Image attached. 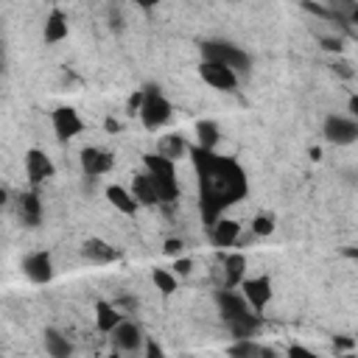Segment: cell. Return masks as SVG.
Instances as JSON below:
<instances>
[{
	"instance_id": "10",
	"label": "cell",
	"mask_w": 358,
	"mask_h": 358,
	"mask_svg": "<svg viewBox=\"0 0 358 358\" xmlns=\"http://www.w3.org/2000/svg\"><path fill=\"white\" fill-rule=\"evenodd\" d=\"M23 272H26V277H29L31 283H37V286L51 283V277H54V263H51V255H48L45 249L31 252V255L23 260Z\"/></svg>"
},
{
	"instance_id": "30",
	"label": "cell",
	"mask_w": 358,
	"mask_h": 358,
	"mask_svg": "<svg viewBox=\"0 0 358 358\" xmlns=\"http://www.w3.org/2000/svg\"><path fill=\"white\" fill-rule=\"evenodd\" d=\"M191 269H194L191 258H176V263H173V272H176L179 277H188V274H191Z\"/></svg>"
},
{
	"instance_id": "34",
	"label": "cell",
	"mask_w": 358,
	"mask_h": 358,
	"mask_svg": "<svg viewBox=\"0 0 358 358\" xmlns=\"http://www.w3.org/2000/svg\"><path fill=\"white\" fill-rule=\"evenodd\" d=\"M322 48L330 51V54H338L341 51V40L338 37H322Z\"/></svg>"
},
{
	"instance_id": "31",
	"label": "cell",
	"mask_w": 358,
	"mask_h": 358,
	"mask_svg": "<svg viewBox=\"0 0 358 358\" xmlns=\"http://www.w3.org/2000/svg\"><path fill=\"white\" fill-rule=\"evenodd\" d=\"M146 358H165L162 347H159L154 338H146Z\"/></svg>"
},
{
	"instance_id": "28",
	"label": "cell",
	"mask_w": 358,
	"mask_h": 358,
	"mask_svg": "<svg viewBox=\"0 0 358 358\" xmlns=\"http://www.w3.org/2000/svg\"><path fill=\"white\" fill-rule=\"evenodd\" d=\"M182 249H185V244L179 241V238H168L165 247H162V252L171 255V258H182Z\"/></svg>"
},
{
	"instance_id": "22",
	"label": "cell",
	"mask_w": 358,
	"mask_h": 358,
	"mask_svg": "<svg viewBox=\"0 0 358 358\" xmlns=\"http://www.w3.org/2000/svg\"><path fill=\"white\" fill-rule=\"evenodd\" d=\"M107 199H109V202H112V208H115V210H120L123 216H134V213H137V208H140V205H137V199H134L126 188H120V185H109V188H107Z\"/></svg>"
},
{
	"instance_id": "40",
	"label": "cell",
	"mask_w": 358,
	"mask_h": 358,
	"mask_svg": "<svg viewBox=\"0 0 358 358\" xmlns=\"http://www.w3.org/2000/svg\"><path fill=\"white\" fill-rule=\"evenodd\" d=\"M347 23H355V26H358V6H352V12H350V17H347Z\"/></svg>"
},
{
	"instance_id": "23",
	"label": "cell",
	"mask_w": 358,
	"mask_h": 358,
	"mask_svg": "<svg viewBox=\"0 0 358 358\" xmlns=\"http://www.w3.org/2000/svg\"><path fill=\"white\" fill-rule=\"evenodd\" d=\"M120 322H123V316L118 313L115 305H109V302H98V305H95V327H98L101 333H112Z\"/></svg>"
},
{
	"instance_id": "26",
	"label": "cell",
	"mask_w": 358,
	"mask_h": 358,
	"mask_svg": "<svg viewBox=\"0 0 358 358\" xmlns=\"http://www.w3.org/2000/svg\"><path fill=\"white\" fill-rule=\"evenodd\" d=\"M151 280H154V286H157V291H159L162 297H171V294L176 291V277H173L171 272H165V269H154Z\"/></svg>"
},
{
	"instance_id": "24",
	"label": "cell",
	"mask_w": 358,
	"mask_h": 358,
	"mask_svg": "<svg viewBox=\"0 0 358 358\" xmlns=\"http://www.w3.org/2000/svg\"><path fill=\"white\" fill-rule=\"evenodd\" d=\"M45 350H48L51 358H70L73 355V344L68 341V336H62L54 327L45 330Z\"/></svg>"
},
{
	"instance_id": "21",
	"label": "cell",
	"mask_w": 358,
	"mask_h": 358,
	"mask_svg": "<svg viewBox=\"0 0 358 358\" xmlns=\"http://www.w3.org/2000/svg\"><path fill=\"white\" fill-rule=\"evenodd\" d=\"M238 238H241V224L233 221V219H221V221L210 230V241H213L216 247H233Z\"/></svg>"
},
{
	"instance_id": "19",
	"label": "cell",
	"mask_w": 358,
	"mask_h": 358,
	"mask_svg": "<svg viewBox=\"0 0 358 358\" xmlns=\"http://www.w3.org/2000/svg\"><path fill=\"white\" fill-rule=\"evenodd\" d=\"M188 151H191V146H188V140L182 134H165L157 143V154L165 157V159H171V162H176L179 157H185Z\"/></svg>"
},
{
	"instance_id": "6",
	"label": "cell",
	"mask_w": 358,
	"mask_h": 358,
	"mask_svg": "<svg viewBox=\"0 0 358 358\" xmlns=\"http://www.w3.org/2000/svg\"><path fill=\"white\" fill-rule=\"evenodd\" d=\"M325 140L333 146H350L358 140V123L341 115H327L325 118Z\"/></svg>"
},
{
	"instance_id": "33",
	"label": "cell",
	"mask_w": 358,
	"mask_h": 358,
	"mask_svg": "<svg viewBox=\"0 0 358 358\" xmlns=\"http://www.w3.org/2000/svg\"><path fill=\"white\" fill-rule=\"evenodd\" d=\"M302 9L311 12V15H319V17H333V12L325 9V6H319V3H302Z\"/></svg>"
},
{
	"instance_id": "8",
	"label": "cell",
	"mask_w": 358,
	"mask_h": 358,
	"mask_svg": "<svg viewBox=\"0 0 358 358\" xmlns=\"http://www.w3.org/2000/svg\"><path fill=\"white\" fill-rule=\"evenodd\" d=\"M26 173H29V182L37 188V185H42L45 179H51L56 173V168H54V162H51V157L45 151L31 148L26 154Z\"/></svg>"
},
{
	"instance_id": "39",
	"label": "cell",
	"mask_w": 358,
	"mask_h": 358,
	"mask_svg": "<svg viewBox=\"0 0 358 358\" xmlns=\"http://www.w3.org/2000/svg\"><path fill=\"white\" fill-rule=\"evenodd\" d=\"M350 112H352V120L358 123V95H352V98H350Z\"/></svg>"
},
{
	"instance_id": "5",
	"label": "cell",
	"mask_w": 358,
	"mask_h": 358,
	"mask_svg": "<svg viewBox=\"0 0 358 358\" xmlns=\"http://www.w3.org/2000/svg\"><path fill=\"white\" fill-rule=\"evenodd\" d=\"M216 305H219V313H221V319H224L227 325L255 316V311H252V305L247 302V297H244V294H235L233 288L216 291Z\"/></svg>"
},
{
	"instance_id": "17",
	"label": "cell",
	"mask_w": 358,
	"mask_h": 358,
	"mask_svg": "<svg viewBox=\"0 0 358 358\" xmlns=\"http://www.w3.org/2000/svg\"><path fill=\"white\" fill-rule=\"evenodd\" d=\"M247 280V258L241 252H233L224 258V288H235Z\"/></svg>"
},
{
	"instance_id": "29",
	"label": "cell",
	"mask_w": 358,
	"mask_h": 358,
	"mask_svg": "<svg viewBox=\"0 0 358 358\" xmlns=\"http://www.w3.org/2000/svg\"><path fill=\"white\" fill-rule=\"evenodd\" d=\"M143 98H146V93L143 90H134V95L129 98V104H126V112L129 115H140V109H143Z\"/></svg>"
},
{
	"instance_id": "20",
	"label": "cell",
	"mask_w": 358,
	"mask_h": 358,
	"mask_svg": "<svg viewBox=\"0 0 358 358\" xmlns=\"http://www.w3.org/2000/svg\"><path fill=\"white\" fill-rule=\"evenodd\" d=\"M227 352H230V358H277V352H274L272 347H263V344H258L255 338L235 341Z\"/></svg>"
},
{
	"instance_id": "2",
	"label": "cell",
	"mask_w": 358,
	"mask_h": 358,
	"mask_svg": "<svg viewBox=\"0 0 358 358\" xmlns=\"http://www.w3.org/2000/svg\"><path fill=\"white\" fill-rule=\"evenodd\" d=\"M146 173L151 176V182L157 188L159 202H176L179 199V182H176V165L159 154H146Z\"/></svg>"
},
{
	"instance_id": "13",
	"label": "cell",
	"mask_w": 358,
	"mask_h": 358,
	"mask_svg": "<svg viewBox=\"0 0 358 358\" xmlns=\"http://www.w3.org/2000/svg\"><path fill=\"white\" fill-rule=\"evenodd\" d=\"M112 344H115V350H120V352H137L140 350V344H143V333H140V327L134 325V322H120L115 330H112Z\"/></svg>"
},
{
	"instance_id": "16",
	"label": "cell",
	"mask_w": 358,
	"mask_h": 358,
	"mask_svg": "<svg viewBox=\"0 0 358 358\" xmlns=\"http://www.w3.org/2000/svg\"><path fill=\"white\" fill-rule=\"evenodd\" d=\"M81 255H84L90 263H112V260L120 258L118 249H112V247H109L107 241H101V238H87L84 247H81Z\"/></svg>"
},
{
	"instance_id": "41",
	"label": "cell",
	"mask_w": 358,
	"mask_h": 358,
	"mask_svg": "<svg viewBox=\"0 0 358 358\" xmlns=\"http://www.w3.org/2000/svg\"><path fill=\"white\" fill-rule=\"evenodd\" d=\"M350 255H352V258H355V260H358V249H352V252H350Z\"/></svg>"
},
{
	"instance_id": "3",
	"label": "cell",
	"mask_w": 358,
	"mask_h": 358,
	"mask_svg": "<svg viewBox=\"0 0 358 358\" xmlns=\"http://www.w3.org/2000/svg\"><path fill=\"white\" fill-rule=\"evenodd\" d=\"M202 54H205V62H219V65H224V68H230V70H235V73H238V70L247 73L249 65H252V59H249L247 51H241V48L233 45V42H221V40L202 42Z\"/></svg>"
},
{
	"instance_id": "15",
	"label": "cell",
	"mask_w": 358,
	"mask_h": 358,
	"mask_svg": "<svg viewBox=\"0 0 358 358\" xmlns=\"http://www.w3.org/2000/svg\"><path fill=\"white\" fill-rule=\"evenodd\" d=\"M132 196L137 199L140 208H154V205H159L157 188H154V182H151L148 173H134V179H132Z\"/></svg>"
},
{
	"instance_id": "32",
	"label": "cell",
	"mask_w": 358,
	"mask_h": 358,
	"mask_svg": "<svg viewBox=\"0 0 358 358\" xmlns=\"http://www.w3.org/2000/svg\"><path fill=\"white\" fill-rule=\"evenodd\" d=\"M288 358H319V355L305 350V347H299V344H294V347H288Z\"/></svg>"
},
{
	"instance_id": "42",
	"label": "cell",
	"mask_w": 358,
	"mask_h": 358,
	"mask_svg": "<svg viewBox=\"0 0 358 358\" xmlns=\"http://www.w3.org/2000/svg\"><path fill=\"white\" fill-rule=\"evenodd\" d=\"M112 358H118V355H112Z\"/></svg>"
},
{
	"instance_id": "7",
	"label": "cell",
	"mask_w": 358,
	"mask_h": 358,
	"mask_svg": "<svg viewBox=\"0 0 358 358\" xmlns=\"http://www.w3.org/2000/svg\"><path fill=\"white\" fill-rule=\"evenodd\" d=\"M241 291H244L247 302L252 305V311H255V313H263V308H266L269 299H272V280H269L266 274H260V277H247V280L241 283Z\"/></svg>"
},
{
	"instance_id": "35",
	"label": "cell",
	"mask_w": 358,
	"mask_h": 358,
	"mask_svg": "<svg viewBox=\"0 0 358 358\" xmlns=\"http://www.w3.org/2000/svg\"><path fill=\"white\" fill-rule=\"evenodd\" d=\"M333 73H338L341 79H352V70H350V65H347V62H341V59H338V62H333Z\"/></svg>"
},
{
	"instance_id": "36",
	"label": "cell",
	"mask_w": 358,
	"mask_h": 358,
	"mask_svg": "<svg viewBox=\"0 0 358 358\" xmlns=\"http://www.w3.org/2000/svg\"><path fill=\"white\" fill-rule=\"evenodd\" d=\"M109 26H112L115 31H120V29H123V20H120V15H118V12H109Z\"/></svg>"
},
{
	"instance_id": "9",
	"label": "cell",
	"mask_w": 358,
	"mask_h": 358,
	"mask_svg": "<svg viewBox=\"0 0 358 358\" xmlns=\"http://www.w3.org/2000/svg\"><path fill=\"white\" fill-rule=\"evenodd\" d=\"M199 73H202V79H205L210 87H216V90L233 93V90L238 87L235 70H230V68H224V65H219V62H202Z\"/></svg>"
},
{
	"instance_id": "25",
	"label": "cell",
	"mask_w": 358,
	"mask_h": 358,
	"mask_svg": "<svg viewBox=\"0 0 358 358\" xmlns=\"http://www.w3.org/2000/svg\"><path fill=\"white\" fill-rule=\"evenodd\" d=\"M196 137H199V143H196V146H202V148L213 151V148H216V143H219V126H216L213 120H199V123H196Z\"/></svg>"
},
{
	"instance_id": "11",
	"label": "cell",
	"mask_w": 358,
	"mask_h": 358,
	"mask_svg": "<svg viewBox=\"0 0 358 358\" xmlns=\"http://www.w3.org/2000/svg\"><path fill=\"white\" fill-rule=\"evenodd\" d=\"M51 120H54V132L59 140H70V137L81 134V129H84V120L79 118V112L73 107H59Z\"/></svg>"
},
{
	"instance_id": "37",
	"label": "cell",
	"mask_w": 358,
	"mask_h": 358,
	"mask_svg": "<svg viewBox=\"0 0 358 358\" xmlns=\"http://www.w3.org/2000/svg\"><path fill=\"white\" fill-rule=\"evenodd\" d=\"M104 129L112 134V132H120V123H118L115 118H107V120H104Z\"/></svg>"
},
{
	"instance_id": "14",
	"label": "cell",
	"mask_w": 358,
	"mask_h": 358,
	"mask_svg": "<svg viewBox=\"0 0 358 358\" xmlns=\"http://www.w3.org/2000/svg\"><path fill=\"white\" fill-rule=\"evenodd\" d=\"M17 210H20V221H23L26 227H40V221H42V202H40L37 191L20 194Z\"/></svg>"
},
{
	"instance_id": "18",
	"label": "cell",
	"mask_w": 358,
	"mask_h": 358,
	"mask_svg": "<svg viewBox=\"0 0 358 358\" xmlns=\"http://www.w3.org/2000/svg\"><path fill=\"white\" fill-rule=\"evenodd\" d=\"M42 37H45L48 45H56V42L68 40V17H65L62 9H51V15H48V20H45Z\"/></svg>"
},
{
	"instance_id": "1",
	"label": "cell",
	"mask_w": 358,
	"mask_h": 358,
	"mask_svg": "<svg viewBox=\"0 0 358 358\" xmlns=\"http://www.w3.org/2000/svg\"><path fill=\"white\" fill-rule=\"evenodd\" d=\"M191 159L199 176V210L208 233L221 221L224 210L247 199L249 182L247 171L241 168L238 159L221 157L216 151H208L202 146H191Z\"/></svg>"
},
{
	"instance_id": "4",
	"label": "cell",
	"mask_w": 358,
	"mask_h": 358,
	"mask_svg": "<svg viewBox=\"0 0 358 358\" xmlns=\"http://www.w3.org/2000/svg\"><path fill=\"white\" fill-rule=\"evenodd\" d=\"M143 93H146V98H143V109H140V120H143V126L148 129V132H157V129H162L168 120H171V104H168V98L159 93V87H154V84H148V87H143Z\"/></svg>"
},
{
	"instance_id": "38",
	"label": "cell",
	"mask_w": 358,
	"mask_h": 358,
	"mask_svg": "<svg viewBox=\"0 0 358 358\" xmlns=\"http://www.w3.org/2000/svg\"><path fill=\"white\" fill-rule=\"evenodd\" d=\"M336 347H344V350H350L352 347V338H344V336H336V341H333Z\"/></svg>"
},
{
	"instance_id": "27",
	"label": "cell",
	"mask_w": 358,
	"mask_h": 358,
	"mask_svg": "<svg viewBox=\"0 0 358 358\" xmlns=\"http://www.w3.org/2000/svg\"><path fill=\"white\" fill-rule=\"evenodd\" d=\"M252 233L255 235H272L274 233V216H258L255 221H252Z\"/></svg>"
},
{
	"instance_id": "12",
	"label": "cell",
	"mask_w": 358,
	"mask_h": 358,
	"mask_svg": "<svg viewBox=\"0 0 358 358\" xmlns=\"http://www.w3.org/2000/svg\"><path fill=\"white\" fill-rule=\"evenodd\" d=\"M112 165H115V157L109 151H104V148L90 146V148L81 151V171H84V176H101V173L112 171Z\"/></svg>"
}]
</instances>
